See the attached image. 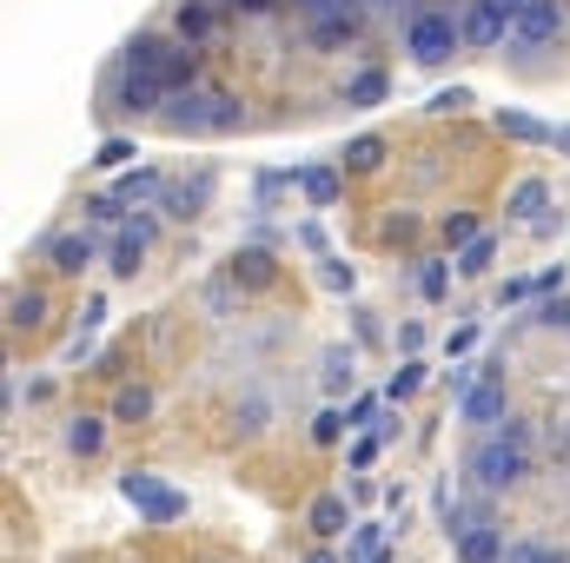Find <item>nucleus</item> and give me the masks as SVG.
Masks as SVG:
<instances>
[{"label": "nucleus", "mask_w": 570, "mask_h": 563, "mask_svg": "<svg viewBox=\"0 0 570 563\" xmlns=\"http://www.w3.org/2000/svg\"><path fill=\"white\" fill-rule=\"evenodd\" d=\"M166 134H239L246 127V100L239 93H219V87H186L166 100L159 113Z\"/></svg>", "instance_id": "f257e3e1"}, {"label": "nucleus", "mask_w": 570, "mask_h": 563, "mask_svg": "<svg viewBox=\"0 0 570 563\" xmlns=\"http://www.w3.org/2000/svg\"><path fill=\"white\" fill-rule=\"evenodd\" d=\"M458 47H464V20H458L451 7H419V13L405 20V53H412V67H444Z\"/></svg>", "instance_id": "f03ea898"}, {"label": "nucleus", "mask_w": 570, "mask_h": 563, "mask_svg": "<svg viewBox=\"0 0 570 563\" xmlns=\"http://www.w3.org/2000/svg\"><path fill=\"white\" fill-rule=\"evenodd\" d=\"M464 477L478 484V491H511V484H524L531 477V457H524V444H511V437H484V444H471V457H464Z\"/></svg>", "instance_id": "7ed1b4c3"}, {"label": "nucleus", "mask_w": 570, "mask_h": 563, "mask_svg": "<svg viewBox=\"0 0 570 563\" xmlns=\"http://www.w3.org/2000/svg\"><path fill=\"white\" fill-rule=\"evenodd\" d=\"M120 497L140 511L153 531H166V524H179V517H186V497H179L173 484H159L153 471H120Z\"/></svg>", "instance_id": "20e7f679"}, {"label": "nucleus", "mask_w": 570, "mask_h": 563, "mask_svg": "<svg viewBox=\"0 0 570 563\" xmlns=\"http://www.w3.org/2000/svg\"><path fill=\"white\" fill-rule=\"evenodd\" d=\"M570 27V13H564V0H531L524 13H518V27H511V60H531V53H544L558 33Z\"/></svg>", "instance_id": "39448f33"}, {"label": "nucleus", "mask_w": 570, "mask_h": 563, "mask_svg": "<svg viewBox=\"0 0 570 563\" xmlns=\"http://www.w3.org/2000/svg\"><path fill=\"white\" fill-rule=\"evenodd\" d=\"M166 80L159 73H134V67H120V80H114V113H127V120H146V113H166Z\"/></svg>", "instance_id": "423d86ee"}, {"label": "nucleus", "mask_w": 570, "mask_h": 563, "mask_svg": "<svg viewBox=\"0 0 570 563\" xmlns=\"http://www.w3.org/2000/svg\"><path fill=\"white\" fill-rule=\"evenodd\" d=\"M213 186H219V172H213V166H193V179H166L159 213H166V219H199V213L213 206Z\"/></svg>", "instance_id": "0eeeda50"}, {"label": "nucleus", "mask_w": 570, "mask_h": 563, "mask_svg": "<svg viewBox=\"0 0 570 563\" xmlns=\"http://www.w3.org/2000/svg\"><path fill=\"white\" fill-rule=\"evenodd\" d=\"M458 20H464V47H478V53L504 47V40H511V27H518V20H511V13H504L498 0H471V7L458 13Z\"/></svg>", "instance_id": "6e6552de"}, {"label": "nucleus", "mask_w": 570, "mask_h": 563, "mask_svg": "<svg viewBox=\"0 0 570 563\" xmlns=\"http://www.w3.org/2000/svg\"><path fill=\"white\" fill-rule=\"evenodd\" d=\"M305 531H312L318 544L345 537V531H352V504H345V491H318V497L305 504Z\"/></svg>", "instance_id": "1a4fd4ad"}, {"label": "nucleus", "mask_w": 570, "mask_h": 563, "mask_svg": "<svg viewBox=\"0 0 570 563\" xmlns=\"http://www.w3.org/2000/svg\"><path fill=\"white\" fill-rule=\"evenodd\" d=\"M219 13H226V0H179V7H173V33H179L186 47H206V40L219 33Z\"/></svg>", "instance_id": "9d476101"}, {"label": "nucleus", "mask_w": 570, "mask_h": 563, "mask_svg": "<svg viewBox=\"0 0 570 563\" xmlns=\"http://www.w3.org/2000/svg\"><path fill=\"white\" fill-rule=\"evenodd\" d=\"M458 418H464V424H504V378L478 372V385L458 398Z\"/></svg>", "instance_id": "9b49d317"}, {"label": "nucleus", "mask_w": 570, "mask_h": 563, "mask_svg": "<svg viewBox=\"0 0 570 563\" xmlns=\"http://www.w3.org/2000/svg\"><path fill=\"white\" fill-rule=\"evenodd\" d=\"M40 253L53 259V273H60V279H80V273L94 266V239H87V233H53Z\"/></svg>", "instance_id": "f8f14e48"}, {"label": "nucleus", "mask_w": 570, "mask_h": 563, "mask_svg": "<svg viewBox=\"0 0 570 563\" xmlns=\"http://www.w3.org/2000/svg\"><path fill=\"white\" fill-rule=\"evenodd\" d=\"M226 273H233V285H246V292H266V285H279V259L266 246H239Z\"/></svg>", "instance_id": "ddd939ff"}, {"label": "nucleus", "mask_w": 570, "mask_h": 563, "mask_svg": "<svg viewBox=\"0 0 570 563\" xmlns=\"http://www.w3.org/2000/svg\"><path fill=\"white\" fill-rule=\"evenodd\" d=\"M365 33V13L358 7H332V13H312V47H345Z\"/></svg>", "instance_id": "4468645a"}, {"label": "nucleus", "mask_w": 570, "mask_h": 563, "mask_svg": "<svg viewBox=\"0 0 570 563\" xmlns=\"http://www.w3.org/2000/svg\"><path fill=\"white\" fill-rule=\"evenodd\" d=\"M504 531L484 517V524H471V531H458V563H504Z\"/></svg>", "instance_id": "2eb2a0df"}, {"label": "nucleus", "mask_w": 570, "mask_h": 563, "mask_svg": "<svg viewBox=\"0 0 570 563\" xmlns=\"http://www.w3.org/2000/svg\"><path fill=\"white\" fill-rule=\"evenodd\" d=\"M491 120H498V134H504V140H518V146H551V140H558V127H544V120H538V113H524V107H498Z\"/></svg>", "instance_id": "dca6fc26"}, {"label": "nucleus", "mask_w": 570, "mask_h": 563, "mask_svg": "<svg viewBox=\"0 0 570 563\" xmlns=\"http://www.w3.org/2000/svg\"><path fill=\"white\" fill-rule=\"evenodd\" d=\"M504 213H511V219H524V226H538V219L551 213V186H544L538 172H531V179H518V186L504 192Z\"/></svg>", "instance_id": "f3484780"}, {"label": "nucleus", "mask_w": 570, "mask_h": 563, "mask_svg": "<svg viewBox=\"0 0 570 563\" xmlns=\"http://www.w3.org/2000/svg\"><path fill=\"white\" fill-rule=\"evenodd\" d=\"M199 73H206V60H199V47H186V40H173V53H166V67H159V80H166V93H186V87H199Z\"/></svg>", "instance_id": "a211bd4d"}, {"label": "nucleus", "mask_w": 570, "mask_h": 563, "mask_svg": "<svg viewBox=\"0 0 570 563\" xmlns=\"http://www.w3.org/2000/svg\"><path fill=\"white\" fill-rule=\"evenodd\" d=\"M166 192V172L159 166H127L120 179H114V199L120 206H140V199H159Z\"/></svg>", "instance_id": "6ab92c4d"}, {"label": "nucleus", "mask_w": 570, "mask_h": 563, "mask_svg": "<svg viewBox=\"0 0 570 563\" xmlns=\"http://www.w3.org/2000/svg\"><path fill=\"white\" fill-rule=\"evenodd\" d=\"M146 246H153V239H140L134 226H120V239L107 246V273H114V279H134L146 266Z\"/></svg>", "instance_id": "aec40b11"}, {"label": "nucleus", "mask_w": 570, "mask_h": 563, "mask_svg": "<svg viewBox=\"0 0 570 563\" xmlns=\"http://www.w3.org/2000/svg\"><path fill=\"white\" fill-rule=\"evenodd\" d=\"M60 444H67V457H100L107 451V418H67Z\"/></svg>", "instance_id": "412c9836"}, {"label": "nucleus", "mask_w": 570, "mask_h": 563, "mask_svg": "<svg viewBox=\"0 0 570 563\" xmlns=\"http://www.w3.org/2000/svg\"><path fill=\"white\" fill-rule=\"evenodd\" d=\"M298 186H305V199L325 213V206H338V192H345V172H338V166H305V172H298Z\"/></svg>", "instance_id": "4be33fe9"}, {"label": "nucleus", "mask_w": 570, "mask_h": 563, "mask_svg": "<svg viewBox=\"0 0 570 563\" xmlns=\"http://www.w3.org/2000/svg\"><path fill=\"white\" fill-rule=\"evenodd\" d=\"M166 53H173V40H159V33H134L127 53H120V67H134V73H159Z\"/></svg>", "instance_id": "5701e85b"}, {"label": "nucleus", "mask_w": 570, "mask_h": 563, "mask_svg": "<svg viewBox=\"0 0 570 563\" xmlns=\"http://www.w3.org/2000/svg\"><path fill=\"white\" fill-rule=\"evenodd\" d=\"M392 93V80H385V67H358L352 80H345V107H379Z\"/></svg>", "instance_id": "b1692460"}, {"label": "nucleus", "mask_w": 570, "mask_h": 563, "mask_svg": "<svg viewBox=\"0 0 570 563\" xmlns=\"http://www.w3.org/2000/svg\"><path fill=\"white\" fill-rule=\"evenodd\" d=\"M491 259H498V233H478L464 253H451V266H458V279H484L491 273Z\"/></svg>", "instance_id": "393cba45"}, {"label": "nucleus", "mask_w": 570, "mask_h": 563, "mask_svg": "<svg viewBox=\"0 0 570 563\" xmlns=\"http://www.w3.org/2000/svg\"><path fill=\"white\" fill-rule=\"evenodd\" d=\"M352 372H358V352L352 345H325V358H318L325 392H352Z\"/></svg>", "instance_id": "a878e982"}, {"label": "nucleus", "mask_w": 570, "mask_h": 563, "mask_svg": "<svg viewBox=\"0 0 570 563\" xmlns=\"http://www.w3.org/2000/svg\"><path fill=\"white\" fill-rule=\"evenodd\" d=\"M7 325L13 332H40L47 325V298L40 292H7Z\"/></svg>", "instance_id": "bb28decb"}, {"label": "nucleus", "mask_w": 570, "mask_h": 563, "mask_svg": "<svg viewBox=\"0 0 570 563\" xmlns=\"http://www.w3.org/2000/svg\"><path fill=\"white\" fill-rule=\"evenodd\" d=\"M338 166H352V172H372V166H385V134H358V140L338 152Z\"/></svg>", "instance_id": "cd10ccee"}, {"label": "nucleus", "mask_w": 570, "mask_h": 563, "mask_svg": "<svg viewBox=\"0 0 570 563\" xmlns=\"http://www.w3.org/2000/svg\"><path fill=\"white\" fill-rule=\"evenodd\" d=\"M385 537H392V524H352V537H345V563H365L372 551H385Z\"/></svg>", "instance_id": "c85d7f7f"}, {"label": "nucleus", "mask_w": 570, "mask_h": 563, "mask_svg": "<svg viewBox=\"0 0 570 563\" xmlns=\"http://www.w3.org/2000/svg\"><path fill=\"white\" fill-rule=\"evenodd\" d=\"M419 385H425V358L412 352V358H405V365H399V372L385 378V398H392V405H405V398H412Z\"/></svg>", "instance_id": "c756f323"}, {"label": "nucleus", "mask_w": 570, "mask_h": 563, "mask_svg": "<svg viewBox=\"0 0 570 563\" xmlns=\"http://www.w3.org/2000/svg\"><path fill=\"white\" fill-rule=\"evenodd\" d=\"M451 279H458V266H444V259H419V298H444L451 292Z\"/></svg>", "instance_id": "7c9ffc66"}, {"label": "nucleus", "mask_w": 570, "mask_h": 563, "mask_svg": "<svg viewBox=\"0 0 570 563\" xmlns=\"http://www.w3.org/2000/svg\"><path fill=\"white\" fill-rule=\"evenodd\" d=\"M153 418V392L146 385H127L120 398H114V424H146Z\"/></svg>", "instance_id": "2f4dec72"}, {"label": "nucleus", "mask_w": 570, "mask_h": 563, "mask_svg": "<svg viewBox=\"0 0 570 563\" xmlns=\"http://www.w3.org/2000/svg\"><path fill=\"white\" fill-rule=\"evenodd\" d=\"M438 239H444V246H451V253H464V246H471V239H478V219H471V213H464V206H458V213H444V219H438Z\"/></svg>", "instance_id": "473e14b6"}, {"label": "nucleus", "mask_w": 570, "mask_h": 563, "mask_svg": "<svg viewBox=\"0 0 570 563\" xmlns=\"http://www.w3.org/2000/svg\"><path fill=\"white\" fill-rule=\"evenodd\" d=\"M504 563H570L564 551H551V544H538V537H518L511 551H504Z\"/></svg>", "instance_id": "72a5a7b5"}, {"label": "nucleus", "mask_w": 570, "mask_h": 563, "mask_svg": "<svg viewBox=\"0 0 570 563\" xmlns=\"http://www.w3.org/2000/svg\"><path fill=\"white\" fill-rule=\"evenodd\" d=\"M345 431H352V418H345V412H338V405H325V412H318V418H312V444H338V437H345Z\"/></svg>", "instance_id": "f704fd0d"}, {"label": "nucleus", "mask_w": 570, "mask_h": 563, "mask_svg": "<svg viewBox=\"0 0 570 563\" xmlns=\"http://www.w3.org/2000/svg\"><path fill=\"white\" fill-rule=\"evenodd\" d=\"M127 159H140L127 134H114V140H100V152H94V166H100V172H114V166H127Z\"/></svg>", "instance_id": "c9c22d12"}, {"label": "nucleus", "mask_w": 570, "mask_h": 563, "mask_svg": "<svg viewBox=\"0 0 570 563\" xmlns=\"http://www.w3.org/2000/svg\"><path fill=\"white\" fill-rule=\"evenodd\" d=\"M538 325H544V332H570V298L564 292H551V298L538 305Z\"/></svg>", "instance_id": "e433bc0d"}, {"label": "nucleus", "mask_w": 570, "mask_h": 563, "mask_svg": "<svg viewBox=\"0 0 570 563\" xmlns=\"http://www.w3.org/2000/svg\"><path fill=\"white\" fill-rule=\"evenodd\" d=\"M318 279L332 285V292H352V285H358V273H352L345 259H325V266H318Z\"/></svg>", "instance_id": "4c0bfd02"}, {"label": "nucleus", "mask_w": 570, "mask_h": 563, "mask_svg": "<svg viewBox=\"0 0 570 563\" xmlns=\"http://www.w3.org/2000/svg\"><path fill=\"white\" fill-rule=\"evenodd\" d=\"M379 444H385V437H372V431L352 437V471H372V464H379Z\"/></svg>", "instance_id": "58836bf2"}, {"label": "nucleus", "mask_w": 570, "mask_h": 563, "mask_svg": "<svg viewBox=\"0 0 570 563\" xmlns=\"http://www.w3.org/2000/svg\"><path fill=\"white\" fill-rule=\"evenodd\" d=\"M425 107H431V113H464V107H471V93H464V87H444V93H431Z\"/></svg>", "instance_id": "ea45409f"}, {"label": "nucleus", "mask_w": 570, "mask_h": 563, "mask_svg": "<svg viewBox=\"0 0 570 563\" xmlns=\"http://www.w3.org/2000/svg\"><path fill=\"white\" fill-rule=\"evenodd\" d=\"M538 292V279H504L498 285V305H518V298H531Z\"/></svg>", "instance_id": "a19ab883"}, {"label": "nucleus", "mask_w": 570, "mask_h": 563, "mask_svg": "<svg viewBox=\"0 0 570 563\" xmlns=\"http://www.w3.org/2000/svg\"><path fill=\"white\" fill-rule=\"evenodd\" d=\"M471 345H478V325H458V332H451V338H444V352H451V358H464V352H471Z\"/></svg>", "instance_id": "79ce46f5"}, {"label": "nucleus", "mask_w": 570, "mask_h": 563, "mask_svg": "<svg viewBox=\"0 0 570 563\" xmlns=\"http://www.w3.org/2000/svg\"><path fill=\"white\" fill-rule=\"evenodd\" d=\"M279 0H226V13H246V20H266Z\"/></svg>", "instance_id": "37998d69"}, {"label": "nucleus", "mask_w": 570, "mask_h": 563, "mask_svg": "<svg viewBox=\"0 0 570 563\" xmlns=\"http://www.w3.org/2000/svg\"><path fill=\"white\" fill-rule=\"evenodd\" d=\"M345 418H352V431H358V424H372V418H379V398H352V405H345Z\"/></svg>", "instance_id": "c03bdc74"}, {"label": "nucleus", "mask_w": 570, "mask_h": 563, "mask_svg": "<svg viewBox=\"0 0 570 563\" xmlns=\"http://www.w3.org/2000/svg\"><path fill=\"white\" fill-rule=\"evenodd\" d=\"M259 424H266V398H246L239 405V431H259Z\"/></svg>", "instance_id": "a18cd8bd"}, {"label": "nucleus", "mask_w": 570, "mask_h": 563, "mask_svg": "<svg viewBox=\"0 0 570 563\" xmlns=\"http://www.w3.org/2000/svg\"><path fill=\"white\" fill-rule=\"evenodd\" d=\"M498 437H511V444H531V424H524V418H504V424H498Z\"/></svg>", "instance_id": "49530a36"}, {"label": "nucleus", "mask_w": 570, "mask_h": 563, "mask_svg": "<svg viewBox=\"0 0 570 563\" xmlns=\"http://www.w3.org/2000/svg\"><path fill=\"white\" fill-rule=\"evenodd\" d=\"M298 13H332V7H358V0H292Z\"/></svg>", "instance_id": "de8ad7c7"}, {"label": "nucleus", "mask_w": 570, "mask_h": 563, "mask_svg": "<svg viewBox=\"0 0 570 563\" xmlns=\"http://www.w3.org/2000/svg\"><path fill=\"white\" fill-rule=\"evenodd\" d=\"M538 292L551 298V292H564V266H551V273H538Z\"/></svg>", "instance_id": "09e8293b"}, {"label": "nucleus", "mask_w": 570, "mask_h": 563, "mask_svg": "<svg viewBox=\"0 0 570 563\" xmlns=\"http://www.w3.org/2000/svg\"><path fill=\"white\" fill-rule=\"evenodd\" d=\"M305 563H345V557H338L332 544H318V551H305Z\"/></svg>", "instance_id": "8fccbe9b"}, {"label": "nucleus", "mask_w": 570, "mask_h": 563, "mask_svg": "<svg viewBox=\"0 0 570 563\" xmlns=\"http://www.w3.org/2000/svg\"><path fill=\"white\" fill-rule=\"evenodd\" d=\"M551 146H558V159H570V127H558V140Z\"/></svg>", "instance_id": "3c124183"}, {"label": "nucleus", "mask_w": 570, "mask_h": 563, "mask_svg": "<svg viewBox=\"0 0 570 563\" xmlns=\"http://www.w3.org/2000/svg\"><path fill=\"white\" fill-rule=\"evenodd\" d=\"M365 563H399V551H392V544H385V551H372V557Z\"/></svg>", "instance_id": "603ef678"}]
</instances>
